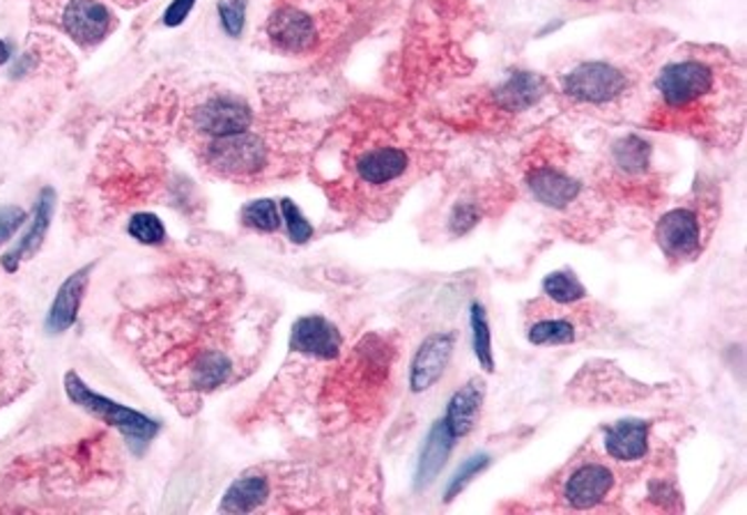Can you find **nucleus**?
<instances>
[{
  "label": "nucleus",
  "mask_w": 747,
  "mask_h": 515,
  "mask_svg": "<svg viewBox=\"0 0 747 515\" xmlns=\"http://www.w3.org/2000/svg\"><path fill=\"white\" fill-rule=\"evenodd\" d=\"M346 145L334 147L338 171L327 179L336 200L352 205L389 203L417 173V147L402 127L344 130Z\"/></svg>",
  "instance_id": "f257e3e1"
},
{
  "label": "nucleus",
  "mask_w": 747,
  "mask_h": 515,
  "mask_svg": "<svg viewBox=\"0 0 747 515\" xmlns=\"http://www.w3.org/2000/svg\"><path fill=\"white\" fill-rule=\"evenodd\" d=\"M8 58H10V47L3 40H0V65H3Z\"/></svg>",
  "instance_id": "473e14b6"
},
{
  "label": "nucleus",
  "mask_w": 747,
  "mask_h": 515,
  "mask_svg": "<svg viewBox=\"0 0 747 515\" xmlns=\"http://www.w3.org/2000/svg\"><path fill=\"white\" fill-rule=\"evenodd\" d=\"M490 465V456H485V453H477V456L472 459H467L460 470L453 474L451 483H449V488H447V502H451L453 497H458L467 486H470V481L481 474L485 467Z\"/></svg>",
  "instance_id": "a878e982"
},
{
  "label": "nucleus",
  "mask_w": 747,
  "mask_h": 515,
  "mask_svg": "<svg viewBox=\"0 0 747 515\" xmlns=\"http://www.w3.org/2000/svg\"><path fill=\"white\" fill-rule=\"evenodd\" d=\"M456 444V435L447 426V421L440 419L434 421V426L430 429L426 444L421 449V459L417 467V488H428L430 483L440 476L442 467L447 465L451 451Z\"/></svg>",
  "instance_id": "4468645a"
},
{
  "label": "nucleus",
  "mask_w": 747,
  "mask_h": 515,
  "mask_svg": "<svg viewBox=\"0 0 747 515\" xmlns=\"http://www.w3.org/2000/svg\"><path fill=\"white\" fill-rule=\"evenodd\" d=\"M529 341L534 346H564L575 341V327L569 320L562 318H548L541 322H534L529 329Z\"/></svg>",
  "instance_id": "4be33fe9"
},
{
  "label": "nucleus",
  "mask_w": 747,
  "mask_h": 515,
  "mask_svg": "<svg viewBox=\"0 0 747 515\" xmlns=\"http://www.w3.org/2000/svg\"><path fill=\"white\" fill-rule=\"evenodd\" d=\"M88 275H90V267H83L60 286L53 307L49 311V318H47V327L49 331H53V334H60V331H65L74 325L85 286H88Z\"/></svg>",
  "instance_id": "f3484780"
},
{
  "label": "nucleus",
  "mask_w": 747,
  "mask_h": 515,
  "mask_svg": "<svg viewBox=\"0 0 747 515\" xmlns=\"http://www.w3.org/2000/svg\"><path fill=\"white\" fill-rule=\"evenodd\" d=\"M614 488V472L603 463H584L566 481L564 499L573 508H596Z\"/></svg>",
  "instance_id": "9d476101"
},
{
  "label": "nucleus",
  "mask_w": 747,
  "mask_h": 515,
  "mask_svg": "<svg viewBox=\"0 0 747 515\" xmlns=\"http://www.w3.org/2000/svg\"><path fill=\"white\" fill-rule=\"evenodd\" d=\"M526 187L532 196L550 209H569L582 194L580 179L562 166L536 164L526 168Z\"/></svg>",
  "instance_id": "1a4fd4ad"
},
{
  "label": "nucleus",
  "mask_w": 747,
  "mask_h": 515,
  "mask_svg": "<svg viewBox=\"0 0 747 515\" xmlns=\"http://www.w3.org/2000/svg\"><path fill=\"white\" fill-rule=\"evenodd\" d=\"M656 239L672 260H690L702 251L704 226L693 207H674L656 226Z\"/></svg>",
  "instance_id": "0eeeda50"
},
{
  "label": "nucleus",
  "mask_w": 747,
  "mask_h": 515,
  "mask_svg": "<svg viewBox=\"0 0 747 515\" xmlns=\"http://www.w3.org/2000/svg\"><path fill=\"white\" fill-rule=\"evenodd\" d=\"M628 76L607 63H582L564 79V93L575 104L607 106L626 95Z\"/></svg>",
  "instance_id": "20e7f679"
},
{
  "label": "nucleus",
  "mask_w": 747,
  "mask_h": 515,
  "mask_svg": "<svg viewBox=\"0 0 747 515\" xmlns=\"http://www.w3.org/2000/svg\"><path fill=\"white\" fill-rule=\"evenodd\" d=\"M65 387H68V393H70L74 403L90 410L92 414H98L100 419L111 423V426L120 429L130 440L147 442V440L157 435V431H160L157 421H152V419H147V416H143V414H139L130 408H122V405H117L109 399L98 396V393H92L74 373H70L65 378Z\"/></svg>",
  "instance_id": "39448f33"
},
{
  "label": "nucleus",
  "mask_w": 747,
  "mask_h": 515,
  "mask_svg": "<svg viewBox=\"0 0 747 515\" xmlns=\"http://www.w3.org/2000/svg\"><path fill=\"white\" fill-rule=\"evenodd\" d=\"M282 209H284V219H286L290 239H293V241H299V245H301V241L310 239V235H314V228H310V224L301 217L299 207H297L293 200H284V203H282Z\"/></svg>",
  "instance_id": "c756f323"
},
{
  "label": "nucleus",
  "mask_w": 747,
  "mask_h": 515,
  "mask_svg": "<svg viewBox=\"0 0 747 515\" xmlns=\"http://www.w3.org/2000/svg\"><path fill=\"white\" fill-rule=\"evenodd\" d=\"M207 164L226 177H258L265 173L272 164V150L269 143L252 134V130H246L242 134L224 136V138H212L207 145Z\"/></svg>",
  "instance_id": "7ed1b4c3"
},
{
  "label": "nucleus",
  "mask_w": 747,
  "mask_h": 515,
  "mask_svg": "<svg viewBox=\"0 0 747 515\" xmlns=\"http://www.w3.org/2000/svg\"><path fill=\"white\" fill-rule=\"evenodd\" d=\"M194 6H196V0H173L168 10H166V14H164V23L171 25V28L180 25L186 17H190Z\"/></svg>",
  "instance_id": "2f4dec72"
},
{
  "label": "nucleus",
  "mask_w": 747,
  "mask_h": 515,
  "mask_svg": "<svg viewBox=\"0 0 747 515\" xmlns=\"http://www.w3.org/2000/svg\"><path fill=\"white\" fill-rule=\"evenodd\" d=\"M252 123H254L252 106L231 95L212 97L205 104H201L194 113L196 132L209 138L242 134L246 130H252Z\"/></svg>",
  "instance_id": "6e6552de"
},
{
  "label": "nucleus",
  "mask_w": 747,
  "mask_h": 515,
  "mask_svg": "<svg viewBox=\"0 0 747 515\" xmlns=\"http://www.w3.org/2000/svg\"><path fill=\"white\" fill-rule=\"evenodd\" d=\"M472 337H474V354L481 367L492 373L494 371V357H492V337L485 309L481 305L472 307Z\"/></svg>",
  "instance_id": "b1692460"
},
{
  "label": "nucleus",
  "mask_w": 747,
  "mask_h": 515,
  "mask_svg": "<svg viewBox=\"0 0 747 515\" xmlns=\"http://www.w3.org/2000/svg\"><path fill=\"white\" fill-rule=\"evenodd\" d=\"M53 203H55V194L53 189H44L40 194V200H38V207H35V219H33V226H30V230L23 235V239L19 241V247L14 251H10L6 258H3V265L6 269L14 271L19 260L30 256V254H35L38 247L42 245V239L49 230V224H51V215H53Z\"/></svg>",
  "instance_id": "a211bd4d"
},
{
  "label": "nucleus",
  "mask_w": 747,
  "mask_h": 515,
  "mask_svg": "<svg viewBox=\"0 0 747 515\" xmlns=\"http://www.w3.org/2000/svg\"><path fill=\"white\" fill-rule=\"evenodd\" d=\"M267 38L286 53H308L320 44V25L310 12L297 6H282L267 21Z\"/></svg>",
  "instance_id": "423d86ee"
},
{
  "label": "nucleus",
  "mask_w": 747,
  "mask_h": 515,
  "mask_svg": "<svg viewBox=\"0 0 747 515\" xmlns=\"http://www.w3.org/2000/svg\"><path fill=\"white\" fill-rule=\"evenodd\" d=\"M25 222V212L17 205H6L0 207V247L23 226Z\"/></svg>",
  "instance_id": "7c9ffc66"
},
{
  "label": "nucleus",
  "mask_w": 747,
  "mask_h": 515,
  "mask_svg": "<svg viewBox=\"0 0 747 515\" xmlns=\"http://www.w3.org/2000/svg\"><path fill=\"white\" fill-rule=\"evenodd\" d=\"M648 153L651 150L642 138L628 136L614 145L612 157L621 175H639L648 168Z\"/></svg>",
  "instance_id": "412c9836"
},
{
  "label": "nucleus",
  "mask_w": 747,
  "mask_h": 515,
  "mask_svg": "<svg viewBox=\"0 0 747 515\" xmlns=\"http://www.w3.org/2000/svg\"><path fill=\"white\" fill-rule=\"evenodd\" d=\"M130 235L139 241H143V245H160V241H164L166 237V230H164V224L154 217V215H136L130 224Z\"/></svg>",
  "instance_id": "bb28decb"
},
{
  "label": "nucleus",
  "mask_w": 747,
  "mask_h": 515,
  "mask_svg": "<svg viewBox=\"0 0 747 515\" xmlns=\"http://www.w3.org/2000/svg\"><path fill=\"white\" fill-rule=\"evenodd\" d=\"M723 87V70L718 55H678L663 68L656 81L661 106L669 117L699 123V113L708 115L710 104L718 102Z\"/></svg>",
  "instance_id": "f03ea898"
},
{
  "label": "nucleus",
  "mask_w": 747,
  "mask_h": 515,
  "mask_svg": "<svg viewBox=\"0 0 747 515\" xmlns=\"http://www.w3.org/2000/svg\"><path fill=\"white\" fill-rule=\"evenodd\" d=\"M340 346H344V339H340L338 329L320 316L301 318L293 327L290 348L299 354L318 357V359H334V357H338Z\"/></svg>",
  "instance_id": "ddd939ff"
},
{
  "label": "nucleus",
  "mask_w": 747,
  "mask_h": 515,
  "mask_svg": "<svg viewBox=\"0 0 747 515\" xmlns=\"http://www.w3.org/2000/svg\"><path fill=\"white\" fill-rule=\"evenodd\" d=\"M543 292L556 301V305H575L586 297L584 286L571 275V271H552L543 281Z\"/></svg>",
  "instance_id": "5701e85b"
},
{
  "label": "nucleus",
  "mask_w": 747,
  "mask_h": 515,
  "mask_svg": "<svg viewBox=\"0 0 747 515\" xmlns=\"http://www.w3.org/2000/svg\"><path fill=\"white\" fill-rule=\"evenodd\" d=\"M113 25L111 12L98 3V0H72L65 14H62V28L81 47H92L102 42Z\"/></svg>",
  "instance_id": "9b49d317"
},
{
  "label": "nucleus",
  "mask_w": 747,
  "mask_h": 515,
  "mask_svg": "<svg viewBox=\"0 0 747 515\" xmlns=\"http://www.w3.org/2000/svg\"><path fill=\"white\" fill-rule=\"evenodd\" d=\"M269 497V481L263 474H246L228 488L222 511L226 513H252L260 508Z\"/></svg>",
  "instance_id": "6ab92c4d"
},
{
  "label": "nucleus",
  "mask_w": 747,
  "mask_h": 515,
  "mask_svg": "<svg viewBox=\"0 0 747 515\" xmlns=\"http://www.w3.org/2000/svg\"><path fill=\"white\" fill-rule=\"evenodd\" d=\"M543 95V79L529 72L511 74L500 90H497V104L506 111H524L534 106Z\"/></svg>",
  "instance_id": "aec40b11"
},
{
  "label": "nucleus",
  "mask_w": 747,
  "mask_h": 515,
  "mask_svg": "<svg viewBox=\"0 0 747 515\" xmlns=\"http://www.w3.org/2000/svg\"><path fill=\"white\" fill-rule=\"evenodd\" d=\"M242 222L246 226H252L263 233H274L278 226H282V215H278V207L274 200H254L248 203L242 209Z\"/></svg>",
  "instance_id": "393cba45"
},
{
  "label": "nucleus",
  "mask_w": 747,
  "mask_h": 515,
  "mask_svg": "<svg viewBox=\"0 0 747 515\" xmlns=\"http://www.w3.org/2000/svg\"><path fill=\"white\" fill-rule=\"evenodd\" d=\"M219 19L231 38H239L246 19V0H219Z\"/></svg>",
  "instance_id": "cd10ccee"
},
{
  "label": "nucleus",
  "mask_w": 747,
  "mask_h": 515,
  "mask_svg": "<svg viewBox=\"0 0 747 515\" xmlns=\"http://www.w3.org/2000/svg\"><path fill=\"white\" fill-rule=\"evenodd\" d=\"M481 219V212L474 203H458L451 212V219H449V226H451V233L453 235H464V233H470Z\"/></svg>",
  "instance_id": "c85d7f7f"
},
{
  "label": "nucleus",
  "mask_w": 747,
  "mask_h": 515,
  "mask_svg": "<svg viewBox=\"0 0 747 515\" xmlns=\"http://www.w3.org/2000/svg\"><path fill=\"white\" fill-rule=\"evenodd\" d=\"M481 405H483V382L481 380H472L467 382L462 389H458L447 408V426L451 429V433L458 437H464L477 426V419L481 414Z\"/></svg>",
  "instance_id": "dca6fc26"
},
{
  "label": "nucleus",
  "mask_w": 747,
  "mask_h": 515,
  "mask_svg": "<svg viewBox=\"0 0 747 515\" xmlns=\"http://www.w3.org/2000/svg\"><path fill=\"white\" fill-rule=\"evenodd\" d=\"M605 451L614 461L635 463L648 451V423L646 421H618L605 431Z\"/></svg>",
  "instance_id": "2eb2a0df"
},
{
  "label": "nucleus",
  "mask_w": 747,
  "mask_h": 515,
  "mask_svg": "<svg viewBox=\"0 0 747 515\" xmlns=\"http://www.w3.org/2000/svg\"><path fill=\"white\" fill-rule=\"evenodd\" d=\"M453 354V337L451 334H432L417 350L410 369V387L415 393L428 391L438 382Z\"/></svg>",
  "instance_id": "f8f14e48"
}]
</instances>
